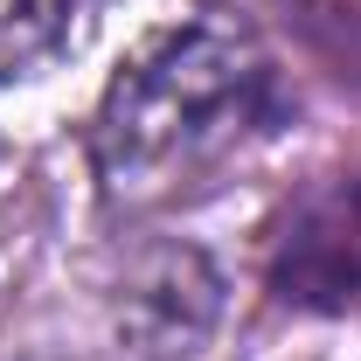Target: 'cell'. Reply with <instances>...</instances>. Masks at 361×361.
Instances as JSON below:
<instances>
[{
  "mask_svg": "<svg viewBox=\"0 0 361 361\" xmlns=\"http://www.w3.org/2000/svg\"><path fill=\"white\" fill-rule=\"evenodd\" d=\"M285 118L292 104L264 35L229 7H202L146 35L104 84L90 118L97 195L118 216H160L202 202Z\"/></svg>",
  "mask_w": 361,
  "mask_h": 361,
  "instance_id": "1",
  "label": "cell"
},
{
  "mask_svg": "<svg viewBox=\"0 0 361 361\" xmlns=\"http://www.w3.org/2000/svg\"><path fill=\"white\" fill-rule=\"evenodd\" d=\"M271 292L299 313H355L361 306V167L319 180L285 209L271 236Z\"/></svg>",
  "mask_w": 361,
  "mask_h": 361,
  "instance_id": "2",
  "label": "cell"
},
{
  "mask_svg": "<svg viewBox=\"0 0 361 361\" xmlns=\"http://www.w3.org/2000/svg\"><path fill=\"white\" fill-rule=\"evenodd\" d=\"M223 313V278L195 243H153L139 250L118 285V334L146 361H180L209 341Z\"/></svg>",
  "mask_w": 361,
  "mask_h": 361,
  "instance_id": "3",
  "label": "cell"
},
{
  "mask_svg": "<svg viewBox=\"0 0 361 361\" xmlns=\"http://www.w3.org/2000/svg\"><path fill=\"white\" fill-rule=\"evenodd\" d=\"M70 21H77V0H0V84L35 77L63 49Z\"/></svg>",
  "mask_w": 361,
  "mask_h": 361,
  "instance_id": "4",
  "label": "cell"
}]
</instances>
